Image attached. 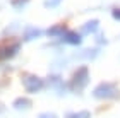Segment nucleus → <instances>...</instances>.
Listing matches in <instances>:
<instances>
[{"label":"nucleus","instance_id":"obj_7","mask_svg":"<svg viewBox=\"0 0 120 118\" xmlns=\"http://www.w3.org/2000/svg\"><path fill=\"white\" fill-rule=\"evenodd\" d=\"M24 101H26V99H19V103H14V104H15V106H19V108H24V106L28 104V103H24Z\"/></svg>","mask_w":120,"mask_h":118},{"label":"nucleus","instance_id":"obj_9","mask_svg":"<svg viewBox=\"0 0 120 118\" xmlns=\"http://www.w3.org/2000/svg\"><path fill=\"white\" fill-rule=\"evenodd\" d=\"M26 0H14V5H17V7H21V4H24Z\"/></svg>","mask_w":120,"mask_h":118},{"label":"nucleus","instance_id":"obj_1","mask_svg":"<svg viewBox=\"0 0 120 118\" xmlns=\"http://www.w3.org/2000/svg\"><path fill=\"white\" fill-rule=\"evenodd\" d=\"M113 91V86H101V87H98L94 91V96H100V98H103V96H110Z\"/></svg>","mask_w":120,"mask_h":118},{"label":"nucleus","instance_id":"obj_4","mask_svg":"<svg viewBox=\"0 0 120 118\" xmlns=\"http://www.w3.org/2000/svg\"><path fill=\"white\" fill-rule=\"evenodd\" d=\"M96 28H98V21H89L88 24L82 26V31H86V33H91V31L96 29Z\"/></svg>","mask_w":120,"mask_h":118},{"label":"nucleus","instance_id":"obj_10","mask_svg":"<svg viewBox=\"0 0 120 118\" xmlns=\"http://www.w3.org/2000/svg\"><path fill=\"white\" fill-rule=\"evenodd\" d=\"M41 118H53V116H50V115H43Z\"/></svg>","mask_w":120,"mask_h":118},{"label":"nucleus","instance_id":"obj_5","mask_svg":"<svg viewBox=\"0 0 120 118\" xmlns=\"http://www.w3.org/2000/svg\"><path fill=\"white\" fill-rule=\"evenodd\" d=\"M60 31H65V28H64V26H57V28L48 29V34H50V36H58V34H62Z\"/></svg>","mask_w":120,"mask_h":118},{"label":"nucleus","instance_id":"obj_2","mask_svg":"<svg viewBox=\"0 0 120 118\" xmlns=\"http://www.w3.org/2000/svg\"><path fill=\"white\" fill-rule=\"evenodd\" d=\"M65 39H67L69 43H72V45H79V43H81V36L75 34V33H70V31H67V34H65Z\"/></svg>","mask_w":120,"mask_h":118},{"label":"nucleus","instance_id":"obj_3","mask_svg":"<svg viewBox=\"0 0 120 118\" xmlns=\"http://www.w3.org/2000/svg\"><path fill=\"white\" fill-rule=\"evenodd\" d=\"M40 34H41V31H40V29H34V28H31V29H28V31H26L24 38H26V39H33V38H38Z\"/></svg>","mask_w":120,"mask_h":118},{"label":"nucleus","instance_id":"obj_6","mask_svg":"<svg viewBox=\"0 0 120 118\" xmlns=\"http://www.w3.org/2000/svg\"><path fill=\"white\" fill-rule=\"evenodd\" d=\"M58 2H60V0H46L45 4H46V7H55Z\"/></svg>","mask_w":120,"mask_h":118},{"label":"nucleus","instance_id":"obj_8","mask_svg":"<svg viewBox=\"0 0 120 118\" xmlns=\"http://www.w3.org/2000/svg\"><path fill=\"white\" fill-rule=\"evenodd\" d=\"M113 15H115V19H118V21H120V10H118V9L113 10Z\"/></svg>","mask_w":120,"mask_h":118}]
</instances>
